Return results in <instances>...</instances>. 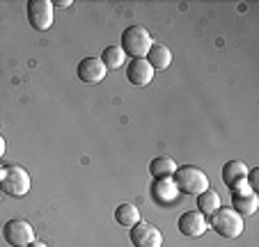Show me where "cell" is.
I'll use <instances>...</instances> for the list:
<instances>
[{
  "instance_id": "11",
  "label": "cell",
  "mask_w": 259,
  "mask_h": 247,
  "mask_svg": "<svg viewBox=\"0 0 259 247\" xmlns=\"http://www.w3.org/2000/svg\"><path fill=\"white\" fill-rule=\"evenodd\" d=\"M177 172V163L170 156H156V158L149 163V174L154 179H172V174Z\"/></svg>"
},
{
  "instance_id": "24",
  "label": "cell",
  "mask_w": 259,
  "mask_h": 247,
  "mask_svg": "<svg viewBox=\"0 0 259 247\" xmlns=\"http://www.w3.org/2000/svg\"><path fill=\"white\" fill-rule=\"evenodd\" d=\"M0 194H3V188H0Z\"/></svg>"
},
{
  "instance_id": "2",
  "label": "cell",
  "mask_w": 259,
  "mask_h": 247,
  "mask_svg": "<svg viewBox=\"0 0 259 247\" xmlns=\"http://www.w3.org/2000/svg\"><path fill=\"white\" fill-rule=\"evenodd\" d=\"M152 46H154L152 34H149L147 28H142V25H131V28H126L122 32V51L126 55H131L133 60L147 58Z\"/></svg>"
},
{
  "instance_id": "7",
  "label": "cell",
  "mask_w": 259,
  "mask_h": 247,
  "mask_svg": "<svg viewBox=\"0 0 259 247\" xmlns=\"http://www.w3.org/2000/svg\"><path fill=\"white\" fill-rule=\"evenodd\" d=\"M131 242L133 247H161L163 233L154 224L138 222L136 227H131Z\"/></svg>"
},
{
  "instance_id": "16",
  "label": "cell",
  "mask_w": 259,
  "mask_h": 247,
  "mask_svg": "<svg viewBox=\"0 0 259 247\" xmlns=\"http://www.w3.org/2000/svg\"><path fill=\"white\" fill-rule=\"evenodd\" d=\"M259 206V197L257 192H250V194H243V197H232V209L243 218V215H252Z\"/></svg>"
},
{
  "instance_id": "13",
  "label": "cell",
  "mask_w": 259,
  "mask_h": 247,
  "mask_svg": "<svg viewBox=\"0 0 259 247\" xmlns=\"http://www.w3.org/2000/svg\"><path fill=\"white\" fill-rule=\"evenodd\" d=\"M179 197V190H177L175 181L172 179H156L154 183V199L161 204H172Z\"/></svg>"
},
{
  "instance_id": "6",
  "label": "cell",
  "mask_w": 259,
  "mask_h": 247,
  "mask_svg": "<svg viewBox=\"0 0 259 247\" xmlns=\"http://www.w3.org/2000/svg\"><path fill=\"white\" fill-rule=\"evenodd\" d=\"M3 236L12 247H25L34 240V229L25 220H10L3 227Z\"/></svg>"
},
{
  "instance_id": "5",
  "label": "cell",
  "mask_w": 259,
  "mask_h": 247,
  "mask_svg": "<svg viewBox=\"0 0 259 247\" xmlns=\"http://www.w3.org/2000/svg\"><path fill=\"white\" fill-rule=\"evenodd\" d=\"M53 3L51 0H30L28 3V23L34 30H49L53 25Z\"/></svg>"
},
{
  "instance_id": "3",
  "label": "cell",
  "mask_w": 259,
  "mask_h": 247,
  "mask_svg": "<svg viewBox=\"0 0 259 247\" xmlns=\"http://www.w3.org/2000/svg\"><path fill=\"white\" fill-rule=\"evenodd\" d=\"M211 229L223 238H239L243 231V218L234 209H218L211 215Z\"/></svg>"
},
{
  "instance_id": "22",
  "label": "cell",
  "mask_w": 259,
  "mask_h": 247,
  "mask_svg": "<svg viewBox=\"0 0 259 247\" xmlns=\"http://www.w3.org/2000/svg\"><path fill=\"white\" fill-rule=\"evenodd\" d=\"M55 5H58V7H69V5H71V0H58Z\"/></svg>"
},
{
  "instance_id": "17",
  "label": "cell",
  "mask_w": 259,
  "mask_h": 247,
  "mask_svg": "<svg viewBox=\"0 0 259 247\" xmlns=\"http://www.w3.org/2000/svg\"><path fill=\"white\" fill-rule=\"evenodd\" d=\"M220 209V197L213 190H204L202 194H197V211L202 215H213Z\"/></svg>"
},
{
  "instance_id": "14",
  "label": "cell",
  "mask_w": 259,
  "mask_h": 247,
  "mask_svg": "<svg viewBox=\"0 0 259 247\" xmlns=\"http://www.w3.org/2000/svg\"><path fill=\"white\" fill-rule=\"evenodd\" d=\"M245 176H248V167H245V163H241V160H230V163L223 165V183L230 188V185H234L236 181H243Z\"/></svg>"
},
{
  "instance_id": "12",
  "label": "cell",
  "mask_w": 259,
  "mask_h": 247,
  "mask_svg": "<svg viewBox=\"0 0 259 247\" xmlns=\"http://www.w3.org/2000/svg\"><path fill=\"white\" fill-rule=\"evenodd\" d=\"M147 62L152 64V69L156 71V69H167L172 64V53L167 46L163 44H154L152 48H149V53H147Z\"/></svg>"
},
{
  "instance_id": "15",
  "label": "cell",
  "mask_w": 259,
  "mask_h": 247,
  "mask_svg": "<svg viewBox=\"0 0 259 247\" xmlns=\"http://www.w3.org/2000/svg\"><path fill=\"white\" fill-rule=\"evenodd\" d=\"M115 222L126 229L136 227V224L140 222V211H138L133 204H119L117 211H115Z\"/></svg>"
},
{
  "instance_id": "18",
  "label": "cell",
  "mask_w": 259,
  "mask_h": 247,
  "mask_svg": "<svg viewBox=\"0 0 259 247\" xmlns=\"http://www.w3.org/2000/svg\"><path fill=\"white\" fill-rule=\"evenodd\" d=\"M126 60V53L122 51V46H108L101 55V62L106 69H119Z\"/></svg>"
},
{
  "instance_id": "4",
  "label": "cell",
  "mask_w": 259,
  "mask_h": 247,
  "mask_svg": "<svg viewBox=\"0 0 259 247\" xmlns=\"http://www.w3.org/2000/svg\"><path fill=\"white\" fill-rule=\"evenodd\" d=\"M0 188L10 197H23L30 190V174L21 165H7L3 176H0Z\"/></svg>"
},
{
  "instance_id": "20",
  "label": "cell",
  "mask_w": 259,
  "mask_h": 247,
  "mask_svg": "<svg viewBox=\"0 0 259 247\" xmlns=\"http://www.w3.org/2000/svg\"><path fill=\"white\" fill-rule=\"evenodd\" d=\"M5 149H7V144H5V137L0 135V158L5 156Z\"/></svg>"
},
{
  "instance_id": "23",
  "label": "cell",
  "mask_w": 259,
  "mask_h": 247,
  "mask_svg": "<svg viewBox=\"0 0 259 247\" xmlns=\"http://www.w3.org/2000/svg\"><path fill=\"white\" fill-rule=\"evenodd\" d=\"M3 172H5V167H0V176H3Z\"/></svg>"
},
{
  "instance_id": "1",
  "label": "cell",
  "mask_w": 259,
  "mask_h": 247,
  "mask_svg": "<svg viewBox=\"0 0 259 247\" xmlns=\"http://www.w3.org/2000/svg\"><path fill=\"white\" fill-rule=\"evenodd\" d=\"M172 181H175L179 192H186V194H202L204 190H209V179H206V174L200 167H193V165L177 167V172L172 174Z\"/></svg>"
},
{
  "instance_id": "21",
  "label": "cell",
  "mask_w": 259,
  "mask_h": 247,
  "mask_svg": "<svg viewBox=\"0 0 259 247\" xmlns=\"http://www.w3.org/2000/svg\"><path fill=\"white\" fill-rule=\"evenodd\" d=\"M25 247H49V245H44V242H41V240H32V242H30V245H25Z\"/></svg>"
},
{
  "instance_id": "19",
  "label": "cell",
  "mask_w": 259,
  "mask_h": 247,
  "mask_svg": "<svg viewBox=\"0 0 259 247\" xmlns=\"http://www.w3.org/2000/svg\"><path fill=\"white\" fill-rule=\"evenodd\" d=\"M230 190H232V197H243V194H250V192H254L252 188L248 185V181H236L234 185H230Z\"/></svg>"
},
{
  "instance_id": "10",
  "label": "cell",
  "mask_w": 259,
  "mask_h": 247,
  "mask_svg": "<svg viewBox=\"0 0 259 247\" xmlns=\"http://www.w3.org/2000/svg\"><path fill=\"white\" fill-rule=\"evenodd\" d=\"M126 78L136 87H147L154 78V69L145 58H136V60H131V64L126 67Z\"/></svg>"
},
{
  "instance_id": "8",
  "label": "cell",
  "mask_w": 259,
  "mask_h": 247,
  "mask_svg": "<svg viewBox=\"0 0 259 247\" xmlns=\"http://www.w3.org/2000/svg\"><path fill=\"white\" fill-rule=\"evenodd\" d=\"M108 69L103 67V62L99 58H85L78 62L76 67V76H78L80 82H88V85H97L106 78Z\"/></svg>"
},
{
  "instance_id": "9",
  "label": "cell",
  "mask_w": 259,
  "mask_h": 247,
  "mask_svg": "<svg viewBox=\"0 0 259 247\" xmlns=\"http://www.w3.org/2000/svg\"><path fill=\"white\" fill-rule=\"evenodd\" d=\"M177 227H179V231L184 233V236L197 238L209 229V220H206V215H202L200 211H188V213H184L179 218V224H177Z\"/></svg>"
}]
</instances>
